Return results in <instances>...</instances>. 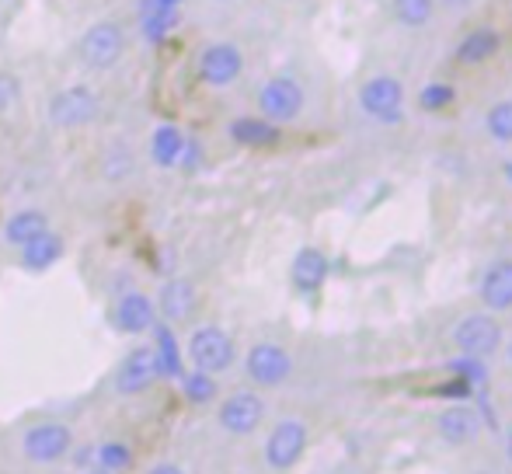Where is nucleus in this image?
<instances>
[{
	"label": "nucleus",
	"mask_w": 512,
	"mask_h": 474,
	"mask_svg": "<svg viewBox=\"0 0 512 474\" xmlns=\"http://www.w3.org/2000/svg\"><path fill=\"white\" fill-rule=\"evenodd\" d=\"M502 178H506V185H509V189H512V161H506V164H502Z\"/></svg>",
	"instance_id": "34"
},
{
	"label": "nucleus",
	"mask_w": 512,
	"mask_h": 474,
	"mask_svg": "<svg viewBox=\"0 0 512 474\" xmlns=\"http://www.w3.org/2000/svg\"><path fill=\"white\" fill-rule=\"evenodd\" d=\"M95 464H98V471H105V474L129 471L133 468V447L119 440H108L102 447H95Z\"/></svg>",
	"instance_id": "26"
},
{
	"label": "nucleus",
	"mask_w": 512,
	"mask_h": 474,
	"mask_svg": "<svg viewBox=\"0 0 512 474\" xmlns=\"http://www.w3.org/2000/svg\"><path fill=\"white\" fill-rule=\"evenodd\" d=\"M307 105V91L297 77H269V81L258 88V116L276 122V126H286V122H297L300 112Z\"/></svg>",
	"instance_id": "4"
},
{
	"label": "nucleus",
	"mask_w": 512,
	"mask_h": 474,
	"mask_svg": "<svg viewBox=\"0 0 512 474\" xmlns=\"http://www.w3.org/2000/svg\"><path fill=\"white\" fill-rule=\"evenodd\" d=\"M185 140H189V136H185L175 122H161V126L154 129V136H150V161H154L157 168H178Z\"/></svg>",
	"instance_id": "21"
},
{
	"label": "nucleus",
	"mask_w": 512,
	"mask_h": 474,
	"mask_svg": "<svg viewBox=\"0 0 512 474\" xmlns=\"http://www.w3.org/2000/svg\"><path fill=\"white\" fill-rule=\"evenodd\" d=\"M147 474H185V471H182V468H178V464L164 461V464H154V468H150Z\"/></svg>",
	"instance_id": "33"
},
{
	"label": "nucleus",
	"mask_w": 512,
	"mask_h": 474,
	"mask_svg": "<svg viewBox=\"0 0 512 474\" xmlns=\"http://www.w3.org/2000/svg\"><path fill=\"white\" fill-rule=\"evenodd\" d=\"M77 56L88 70H112L126 56V28L119 21H98L81 35Z\"/></svg>",
	"instance_id": "5"
},
{
	"label": "nucleus",
	"mask_w": 512,
	"mask_h": 474,
	"mask_svg": "<svg viewBox=\"0 0 512 474\" xmlns=\"http://www.w3.org/2000/svg\"><path fill=\"white\" fill-rule=\"evenodd\" d=\"M18 98H21V81L11 70H0V116H7L18 105Z\"/></svg>",
	"instance_id": "32"
},
{
	"label": "nucleus",
	"mask_w": 512,
	"mask_h": 474,
	"mask_svg": "<svg viewBox=\"0 0 512 474\" xmlns=\"http://www.w3.org/2000/svg\"><path fill=\"white\" fill-rule=\"evenodd\" d=\"M178 25V7H157V4H147L143 7V18H140V28L150 42H161L168 39V32Z\"/></svg>",
	"instance_id": "25"
},
{
	"label": "nucleus",
	"mask_w": 512,
	"mask_h": 474,
	"mask_svg": "<svg viewBox=\"0 0 512 474\" xmlns=\"http://www.w3.org/2000/svg\"><path fill=\"white\" fill-rule=\"evenodd\" d=\"M474 474H499V471H474Z\"/></svg>",
	"instance_id": "38"
},
{
	"label": "nucleus",
	"mask_w": 512,
	"mask_h": 474,
	"mask_svg": "<svg viewBox=\"0 0 512 474\" xmlns=\"http://www.w3.org/2000/svg\"><path fill=\"white\" fill-rule=\"evenodd\" d=\"M485 133L495 143H512V98H502L485 112Z\"/></svg>",
	"instance_id": "29"
},
{
	"label": "nucleus",
	"mask_w": 512,
	"mask_h": 474,
	"mask_svg": "<svg viewBox=\"0 0 512 474\" xmlns=\"http://www.w3.org/2000/svg\"><path fill=\"white\" fill-rule=\"evenodd\" d=\"M436 433L450 447H467L481 436V415L474 405H450L436 415Z\"/></svg>",
	"instance_id": "15"
},
{
	"label": "nucleus",
	"mask_w": 512,
	"mask_h": 474,
	"mask_svg": "<svg viewBox=\"0 0 512 474\" xmlns=\"http://www.w3.org/2000/svg\"><path fill=\"white\" fill-rule=\"evenodd\" d=\"M185 359L192 363V370H203L209 377H220L234 366L237 359V349H234V339L223 332L220 325H203L189 335L185 342Z\"/></svg>",
	"instance_id": "1"
},
{
	"label": "nucleus",
	"mask_w": 512,
	"mask_h": 474,
	"mask_svg": "<svg viewBox=\"0 0 512 474\" xmlns=\"http://www.w3.org/2000/svg\"><path fill=\"white\" fill-rule=\"evenodd\" d=\"M453 102H457V91L443 81H432L418 91V109L422 112H443V109H450Z\"/></svg>",
	"instance_id": "30"
},
{
	"label": "nucleus",
	"mask_w": 512,
	"mask_h": 474,
	"mask_svg": "<svg viewBox=\"0 0 512 474\" xmlns=\"http://www.w3.org/2000/svg\"><path fill=\"white\" fill-rule=\"evenodd\" d=\"M506 461L512 464V426H509V433H506Z\"/></svg>",
	"instance_id": "36"
},
{
	"label": "nucleus",
	"mask_w": 512,
	"mask_h": 474,
	"mask_svg": "<svg viewBox=\"0 0 512 474\" xmlns=\"http://www.w3.org/2000/svg\"><path fill=\"white\" fill-rule=\"evenodd\" d=\"M290 279L300 293H317L328 279V258H324L321 248H300L293 255L290 265Z\"/></svg>",
	"instance_id": "18"
},
{
	"label": "nucleus",
	"mask_w": 512,
	"mask_h": 474,
	"mask_svg": "<svg viewBox=\"0 0 512 474\" xmlns=\"http://www.w3.org/2000/svg\"><path fill=\"white\" fill-rule=\"evenodd\" d=\"M244 74V53L234 42H209L196 60V77L206 88H230Z\"/></svg>",
	"instance_id": "10"
},
{
	"label": "nucleus",
	"mask_w": 512,
	"mask_h": 474,
	"mask_svg": "<svg viewBox=\"0 0 512 474\" xmlns=\"http://www.w3.org/2000/svg\"><path fill=\"white\" fill-rule=\"evenodd\" d=\"M227 136L237 143V147H276L279 140H283V129L276 126V122L262 119V116H237L234 122L227 126Z\"/></svg>",
	"instance_id": "17"
},
{
	"label": "nucleus",
	"mask_w": 512,
	"mask_h": 474,
	"mask_svg": "<svg viewBox=\"0 0 512 474\" xmlns=\"http://www.w3.org/2000/svg\"><path fill=\"white\" fill-rule=\"evenodd\" d=\"M74 450V433L63 422H39L21 436V454L32 464H56Z\"/></svg>",
	"instance_id": "11"
},
{
	"label": "nucleus",
	"mask_w": 512,
	"mask_h": 474,
	"mask_svg": "<svg viewBox=\"0 0 512 474\" xmlns=\"http://www.w3.org/2000/svg\"><path fill=\"white\" fill-rule=\"evenodd\" d=\"M244 377L255 387H279L293 377V356L279 342H255L244 353Z\"/></svg>",
	"instance_id": "9"
},
{
	"label": "nucleus",
	"mask_w": 512,
	"mask_h": 474,
	"mask_svg": "<svg viewBox=\"0 0 512 474\" xmlns=\"http://www.w3.org/2000/svg\"><path fill=\"white\" fill-rule=\"evenodd\" d=\"M196 286L189 283V279L182 276H171L161 283V290H157V318L164 321V325H182V321H189L192 314H196Z\"/></svg>",
	"instance_id": "14"
},
{
	"label": "nucleus",
	"mask_w": 512,
	"mask_h": 474,
	"mask_svg": "<svg viewBox=\"0 0 512 474\" xmlns=\"http://www.w3.org/2000/svg\"><path fill=\"white\" fill-rule=\"evenodd\" d=\"M157 359H154V349L150 346H140L133 349V353L122 356V363L115 366V377H112V387L119 394H126V398H133V394H143L150 391V387L157 384Z\"/></svg>",
	"instance_id": "12"
},
{
	"label": "nucleus",
	"mask_w": 512,
	"mask_h": 474,
	"mask_svg": "<svg viewBox=\"0 0 512 474\" xmlns=\"http://www.w3.org/2000/svg\"><path fill=\"white\" fill-rule=\"evenodd\" d=\"M391 11L405 28H425L436 14V0H391Z\"/></svg>",
	"instance_id": "27"
},
{
	"label": "nucleus",
	"mask_w": 512,
	"mask_h": 474,
	"mask_svg": "<svg viewBox=\"0 0 512 474\" xmlns=\"http://www.w3.org/2000/svg\"><path fill=\"white\" fill-rule=\"evenodd\" d=\"M506 356H509V366H512V339H509V346H506Z\"/></svg>",
	"instance_id": "37"
},
{
	"label": "nucleus",
	"mask_w": 512,
	"mask_h": 474,
	"mask_svg": "<svg viewBox=\"0 0 512 474\" xmlns=\"http://www.w3.org/2000/svg\"><path fill=\"white\" fill-rule=\"evenodd\" d=\"M216 422L227 436H255L265 422V398L258 391H234L220 401Z\"/></svg>",
	"instance_id": "8"
},
{
	"label": "nucleus",
	"mask_w": 512,
	"mask_h": 474,
	"mask_svg": "<svg viewBox=\"0 0 512 474\" xmlns=\"http://www.w3.org/2000/svg\"><path fill=\"white\" fill-rule=\"evenodd\" d=\"M95 474H105V471H95Z\"/></svg>",
	"instance_id": "39"
},
{
	"label": "nucleus",
	"mask_w": 512,
	"mask_h": 474,
	"mask_svg": "<svg viewBox=\"0 0 512 474\" xmlns=\"http://www.w3.org/2000/svg\"><path fill=\"white\" fill-rule=\"evenodd\" d=\"M147 4H157V7H178L182 0H147Z\"/></svg>",
	"instance_id": "35"
},
{
	"label": "nucleus",
	"mask_w": 512,
	"mask_h": 474,
	"mask_svg": "<svg viewBox=\"0 0 512 474\" xmlns=\"http://www.w3.org/2000/svg\"><path fill=\"white\" fill-rule=\"evenodd\" d=\"M154 359H157V373L161 377H182L185 373V349L178 346V339H175V325H164V321H157L154 328Z\"/></svg>",
	"instance_id": "19"
},
{
	"label": "nucleus",
	"mask_w": 512,
	"mask_h": 474,
	"mask_svg": "<svg viewBox=\"0 0 512 474\" xmlns=\"http://www.w3.org/2000/svg\"><path fill=\"white\" fill-rule=\"evenodd\" d=\"M478 297L492 314L512 311V258H499L481 272Z\"/></svg>",
	"instance_id": "16"
},
{
	"label": "nucleus",
	"mask_w": 512,
	"mask_h": 474,
	"mask_svg": "<svg viewBox=\"0 0 512 474\" xmlns=\"http://www.w3.org/2000/svg\"><path fill=\"white\" fill-rule=\"evenodd\" d=\"M499 46H502V35L495 32V28H474V32H467L464 39H460L457 60L467 63V67H478V63L492 60V56L499 53Z\"/></svg>",
	"instance_id": "22"
},
{
	"label": "nucleus",
	"mask_w": 512,
	"mask_h": 474,
	"mask_svg": "<svg viewBox=\"0 0 512 474\" xmlns=\"http://www.w3.org/2000/svg\"><path fill=\"white\" fill-rule=\"evenodd\" d=\"M359 109L373 122L398 126V122L405 119V84L391 74L370 77V81H363V88H359Z\"/></svg>",
	"instance_id": "6"
},
{
	"label": "nucleus",
	"mask_w": 512,
	"mask_h": 474,
	"mask_svg": "<svg viewBox=\"0 0 512 474\" xmlns=\"http://www.w3.org/2000/svg\"><path fill=\"white\" fill-rule=\"evenodd\" d=\"M307 443H310V429L304 419H279L276 426L269 429L265 436V447L262 457L272 471H293L307 454Z\"/></svg>",
	"instance_id": "3"
},
{
	"label": "nucleus",
	"mask_w": 512,
	"mask_h": 474,
	"mask_svg": "<svg viewBox=\"0 0 512 474\" xmlns=\"http://www.w3.org/2000/svg\"><path fill=\"white\" fill-rule=\"evenodd\" d=\"M49 231V217L39 210V206H28V210H18L7 217L4 224V241L14 244V248H21L25 241H32L35 234Z\"/></svg>",
	"instance_id": "23"
},
{
	"label": "nucleus",
	"mask_w": 512,
	"mask_h": 474,
	"mask_svg": "<svg viewBox=\"0 0 512 474\" xmlns=\"http://www.w3.org/2000/svg\"><path fill=\"white\" fill-rule=\"evenodd\" d=\"M18 251H21V265H25L28 272H46L63 258V237L56 231H42V234H35L32 241L21 244Z\"/></svg>",
	"instance_id": "20"
},
{
	"label": "nucleus",
	"mask_w": 512,
	"mask_h": 474,
	"mask_svg": "<svg viewBox=\"0 0 512 474\" xmlns=\"http://www.w3.org/2000/svg\"><path fill=\"white\" fill-rule=\"evenodd\" d=\"M182 394L192 401V405H209V401L220 394V387H216V377H209V373L203 370H189V373H182Z\"/></svg>",
	"instance_id": "28"
},
{
	"label": "nucleus",
	"mask_w": 512,
	"mask_h": 474,
	"mask_svg": "<svg viewBox=\"0 0 512 474\" xmlns=\"http://www.w3.org/2000/svg\"><path fill=\"white\" fill-rule=\"evenodd\" d=\"M49 122L56 129H81L91 126L98 116H102V98L91 84H70V88L56 91L49 98V109H46Z\"/></svg>",
	"instance_id": "2"
},
{
	"label": "nucleus",
	"mask_w": 512,
	"mask_h": 474,
	"mask_svg": "<svg viewBox=\"0 0 512 474\" xmlns=\"http://www.w3.org/2000/svg\"><path fill=\"white\" fill-rule=\"evenodd\" d=\"M136 175V154L133 147H126V143H108L105 154H102V178L105 182H129V178Z\"/></svg>",
	"instance_id": "24"
},
{
	"label": "nucleus",
	"mask_w": 512,
	"mask_h": 474,
	"mask_svg": "<svg viewBox=\"0 0 512 474\" xmlns=\"http://www.w3.org/2000/svg\"><path fill=\"white\" fill-rule=\"evenodd\" d=\"M450 342L457 346L460 356H474V359H488L502 349L506 335H502L499 318L492 314H467L464 321H457Z\"/></svg>",
	"instance_id": "7"
},
{
	"label": "nucleus",
	"mask_w": 512,
	"mask_h": 474,
	"mask_svg": "<svg viewBox=\"0 0 512 474\" xmlns=\"http://www.w3.org/2000/svg\"><path fill=\"white\" fill-rule=\"evenodd\" d=\"M450 373L464 384H485L488 370H485V359H474V356H460L450 363Z\"/></svg>",
	"instance_id": "31"
},
{
	"label": "nucleus",
	"mask_w": 512,
	"mask_h": 474,
	"mask_svg": "<svg viewBox=\"0 0 512 474\" xmlns=\"http://www.w3.org/2000/svg\"><path fill=\"white\" fill-rule=\"evenodd\" d=\"M157 321L161 318H157L154 297H147V293H140V290L122 293L112 307V328L122 335H143V332H150Z\"/></svg>",
	"instance_id": "13"
}]
</instances>
